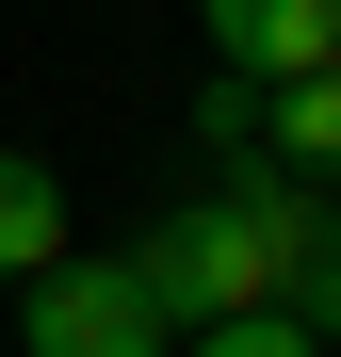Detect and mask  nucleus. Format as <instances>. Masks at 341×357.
Here are the masks:
<instances>
[{"label": "nucleus", "mask_w": 341, "mask_h": 357, "mask_svg": "<svg viewBox=\"0 0 341 357\" xmlns=\"http://www.w3.org/2000/svg\"><path fill=\"white\" fill-rule=\"evenodd\" d=\"M195 146H211V178H260V162H276V82L211 66V82H195Z\"/></svg>", "instance_id": "nucleus-5"}, {"label": "nucleus", "mask_w": 341, "mask_h": 357, "mask_svg": "<svg viewBox=\"0 0 341 357\" xmlns=\"http://www.w3.org/2000/svg\"><path fill=\"white\" fill-rule=\"evenodd\" d=\"M276 162H293V178H341V66L325 82H276Z\"/></svg>", "instance_id": "nucleus-6"}, {"label": "nucleus", "mask_w": 341, "mask_h": 357, "mask_svg": "<svg viewBox=\"0 0 341 357\" xmlns=\"http://www.w3.org/2000/svg\"><path fill=\"white\" fill-rule=\"evenodd\" d=\"M49 260H66V178H49L33 146H0V276H49Z\"/></svg>", "instance_id": "nucleus-4"}, {"label": "nucleus", "mask_w": 341, "mask_h": 357, "mask_svg": "<svg viewBox=\"0 0 341 357\" xmlns=\"http://www.w3.org/2000/svg\"><path fill=\"white\" fill-rule=\"evenodd\" d=\"M309 244H341V195H325V178H293V162H260V178L179 195L130 260H146V292H162V325L195 341V325H260L276 292H293Z\"/></svg>", "instance_id": "nucleus-1"}, {"label": "nucleus", "mask_w": 341, "mask_h": 357, "mask_svg": "<svg viewBox=\"0 0 341 357\" xmlns=\"http://www.w3.org/2000/svg\"><path fill=\"white\" fill-rule=\"evenodd\" d=\"M211 66H244V82H325V66H341V0H211Z\"/></svg>", "instance_id": "nucleus-3"}, {"label": "nucleus", "mask_w": 341, "mask_h": 357, "mask_svg": "<svg viewBox=\"0 0 341 357\" xmlns=\"http://www.w3.org/2000/svg\"><path fill=\"white\" fill-rule=\"evenodd\" d=\"M179 357H309V341H293V325H276V309H260V325H195Z\"/></svg>", "instance_id": "nucleus-7"}, {"label": "nucleus", "mask_w": 341, "mask_h": 357, "mask_svg": "<svg viewBox=\"0 0 341 357\" xmlns=\"http://www.w3.org/2000/svg\"><path fill=\"white\" fill-rule=\"evenodd\" d=\"M17 357H179V325H162V292H146V260L130 244H66L33 292H17Z\"/></svg>", "instance_id": "nucleus-2"}]
</instances>
